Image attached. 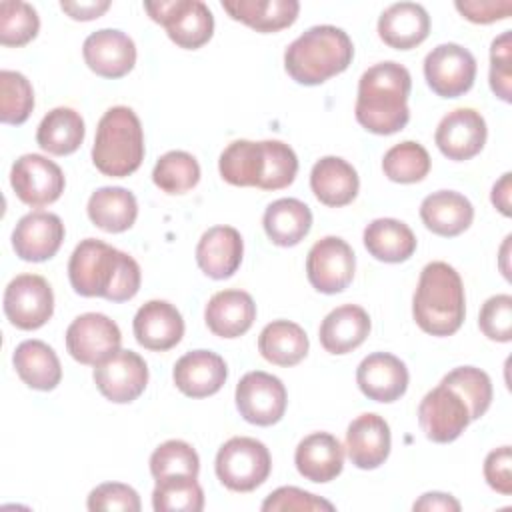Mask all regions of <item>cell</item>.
<instances>
[{
    "instance_id": "15",
    "label": "cell",
    "mask_w": 512,
    "mask_h": 512,
    "mask_svg": "<svg viewBox=\"0 0 512 512\" xmlns=\"http://www.w3.org/2000/svg\"><path fill=\"white\" fill-rule=\"evenodd\" d=\"M64 184L66 180L60 166L42 154H24L10 170L12 190L32 208L56 202L64 192Z\"/></svg>"
},
{
    "instance_id": "52",
    "label": "cell",
    "mask_w": 512,
    "mask_h": 512,
    "mask_svg": "<svg viewBox=\"0 0 512 512\" xmlns=\"http://www.w3.org/2000/svg\"><path fill=\"white\" fill-rule=\"evenodd\" d=\"M60 8L72 18V20H94L100 18L108 8H110V0H88V2H70V0H62Z\"/></svg>"
},
{
    "instance_id": "28",
    "label": "cell",
    "mask_w": 512,
    "mask_h": 512,
    "mask_svg": "<svg viewBox=\"0 0 512 512\" xmlns=\"http://www.w3.org/2000/svg\"><path fill=\"white\" fill-rule=\"evenodd\" d=\"M420 218L432 234L454 238L470 228L474 220V206L460 192L438 190L422 200Z\"/></svg>"
},
{
    "instance_id": "27",
    "label": "cell",
    "mask_w": 512,
    "mask_h": 512,
    "mask_svg": "<svg viewBox=\"0 0 512 512\" xmlns=\"http://www.w3.org/2000/svg\"><path fill=\"white\" fill-rule=\"evenodd\" d=\"M310 188L318 202L330 208L350 204L360 188L356 168L340 156L320 158L310 172Z\"/></svg>"
},
{
    "instance_id": "22",
    "label": "cell",
    "mask_w": 512,
    "mask_h": 512,
    "mask_svg": "<svg viewBox=\"0 0 512 512\" xmlns=\"http://www.w3.org/2000/svg\"><path fill=\"white\" fill-rule=\"evenodd\" d=\"M172 378L184 396L206 398L224 386L228 366L224 358L212 350H192L176 360Z\"/></svg>"
},
{
    "instance_id": "4",
    "label": "cell",
    "mask_w": 512,
    "mask_h": 512,
    "mask_svg": "<svg viewBox=\"0 0 512 512\" xmlns=\"http://www.w3.org/2000/svg\"><path fill=\"white\" fill-rule=\"evenodd\" d=\"M354 58L350 36L336 26L320 24L302 32L284 52L288 76L304 86H318L344 72Z\"/></svg>"
},
{
    "instance_id": "51",
    "label": "cell",
    "mask_w": 512,
    "mask_h": 512,
    "mask_svg": "<svg viewBox=\"0 0 512 512\" xmlns=\"http://www.w3.org/2000/svg\"><path fill=\"white\" fill-rule=\"evenodd\" d=\"M454 8L474 24H492L510 16L512 0H456Z\"/></svg>"
},
{
    "instance_id": "50",
    "label": "cell",
    "mask_w": 512,
    "mask_h": 512,
    "mask_svg": "<svg viewBox=\"0 0 512 512\" xmlns=\"http://www.w3.org/2000/svg\"><path fill=\"white\" fill-rule=\"evenodd\" d=\"M484 478L488 486L504 496L512 494V450L510 446H500L488 452L484 460Z\"/></svg>"
},
{
    "instance_id": "3",
    "label": "cell",
    "mask_w": 512,
    "mask_h": 512,
    "mask_svg": "<svg viewBox=\"0 0 512 512\" xmlns=\"http://www.w3.org/2000/svg\"><path fill=\"white\" fill-rule=\"evenodd\" d=\"M412 316L430 336H452L466 316V296L460 274L436 260L422 268L412 298Z\"/></svg>"
},
{
    "instance_id": "1",
    "label": "cell",
    "mask_w": 512,
    "mask_h": 512,
    "mask_svg": "<svg viewBox=\"0 0 512 512\" xmlns=\"http://www.w3.org/2000/svg\"><path fill=\"white\" fill-rule=\"evenodd\" d=\"M68 280L80 296L126 302L138 294L142 274L130 254L102 240L86 238L68 260Z\"/></svg>"
},
{
    "instance_id": "9",
    "label": "cell",
    "mask_w": 512,
    "mask_h": 512,
    "mask_svg": "<svg viewBox=\"0 0 512 512\" xmlns=\"http://www.w3.org/2000/svg\"><path fill=\"white\" fill-rule=\"evenodd\" d=\"M4 314L20 330L42 328L54 312V292L46 278L38 274H20L4 290Z\"/></svg>"
},
{
    "instance_id": "24",
    "label": "cell",
    "mask_w": 512,
    "mask_h": 512,
    "mask_svg": "<svg viewBox=\"0 0 512 512\" xmlns=\"http://www.w3.org/2000/svg\"><path fill=\"white\" fill-rule=\"evenodd\" d=\"M294 464L302 478L316 484L330 482L344 468V446L330 432H312L298 442Z\"/></svg>"
},
{
    "instance_id": "37",
    "label": "cell",
    "mask_w": 512,
    "mask_h": 512,
    "mask_svg": "<svg viewBox=\"0 0 512 512\" xmlns=\"http://www.w3.org/2000/svg\"><path fill=\"white\" fill-rule=\"evenodd\" d=\"M222 180L232 186H256L260 188L264 176V142L234 140L230 142L218 160Z\"/></svg>"
},
{
    "instance_id": "18",
    "label": "cell",
    "mask_w": 512,
    "mask_h": 512,
    "mask_svg": "<svg viewBox=\"0 0 512 512\" xmlns=\"http://www.w3.org/2000/svg\"><path fill=\"white\" fill-rule=\"evenodd\" d=\"M64 224L60 216L44 210L22 216L12 232V248L24 262L50 260L62 246Z\"/></svg>"
},
{
    "instance_id": "36",
    "label": "cell",
    "mask_w": 512,
    "mask_h": 512,
    "mask_svg": "<svg viewBox=\"0 0 512 512\" xmlns=\"http://www.w3.org/2000/svg\"><path fill=\"white\" fill-rule=\"evenodd\" d=\"M84 120L68 106L52 108L38 124L36 142L38 146L54 156H68L80 148L84 142Z\"/></svg>"
},
{
    "instance_id": "46",
    "label": "cell",
    "mask_w": 512,
    "mask_h": 512,
    "mask_svg": "<svg viewBox=\"0 0 512 512\" xmlns=\"http://www.w3.org/2000/svg\"><path fill=\"white\" fill-rule=\"evenodd\" d=\"M478 326L488 340L510 342L512 340V296L510 294L490 296L480 308Z\"/></svg>"
},
{
    "instance_id": "42",
    "label": "cell",
    "mask_w": 512,
    "mask_h": 512,
    "mask_svg": "<svg viewBox=\"0 0 512 512\" xmlns=\"http://www.w3.org/2000/svg\"><path fill=\"white\" fill-rule=\"evenodd\" d=\"M40 18L32 4L22 0L0 2V44L24 46L38 36Z\"/></svg>"
},
{
    "instance_id": "17",
    "label": "cell",
    "mask_w": 512,
    "mask_h": 512,
    "mask_svg": "<svg viewBox=\"0 0 512 512\" xmlns=\"http://www.w3.org/2000/svg\"><path fill=\"white\" fill-rule=\"evenodd\" d=\"M86 66L102 78H122L136 64L134 40L116 28H102L92 32L82 44Z\"/></svg>"
},
{
    "instance_id": "16",
    "label": "cell",
    "mask_w": 512,
    "mask_h": 512,
    "mask_svg": "<svg viewBox=\"0 0 512 512\" xmlns=\"http://www.w3.org/2000/svg\"><path fill=\"white\" fill-rule=\"evenodd\" d=\"M486 120L474 108H456L436 126L434 142L438 150L454 162H464L482 152L486 144Z\"/></svg>"
},
{
    "instance_id": "26",
    "label": "cell",
    "mask_w": 512,
    "mask_h": 512,
    "mask_svg": "<svg viewBox=\"0 0 512 512\" xmlns=\"http://www.w3.org/2000/svg\"><path fill=\"white\" fill-rule=\"evenodd\" d=\"M204 320L214 336L238 338L252 328L256 304L244 290H220L208 300Z\"/></svg>"
},
{
    "instance_id": "38",
    "label": "cell",
    "mask_w": 512,
    "mask_h": 512,
    "mask_svg": "<svg viewBox=\"0 0 512 512\" xmlns=\"http://www.w3.org/2000/svg\"><path fill=\"white\" fill-rule=\"evenodd\" d=\"M430 166L432 162L428 150L414 140L394 144L382 158L384 176L398 184H414L424 180L430 172Z\"/></svg>"
},
{
    "instance_id": "47",
    "label": "cell",
    "mask_w": 512,
    "mask_h": 512,
    "mask_svg": "<svg viewBox=\"0 0 512 512\" xmlns=\"http://www.w3.org/2000/svg\"><path fill=\"white\" fill-rule=\"evenodd\" d=\"M264 512H316V510H334V504L306 492L296 486H282L276 488L272 494L266 496V500L260 506Z\"/></svg>"
},
{
    "instance_id": "44",
    "label": "cell",
    "mask_w": 512,
    "mask_h": 512,
    "mask_svg": "<svg viewBox=\"0 0 512 512\" xmlns=\"http://www.w3.org/2000/svg\"><path fill=\"white\" fill-rule=\"evenodd\" d=\"M200 458L184 440H166L150 456V474L154 480L170 476H198Z\"/></svg>"
},
{
    "instance_id": "43",
    "label": "cell",
    "mask_w": 512,
    "mask_h": 512,
    "mask_svg": "<svg viewBox=\"0 0 512 512\" xmlns=\"http://www.w3.org/2000/svg\"><path fill=\"white\" fill-rule=\"evenodd\" d=\"M34 108L30 80L14 70L0 72V120L4 124H24Z\"/></svg>"
},
{
    "instance_id": "33",
    "label": "cell",
    "mask_w": 512,
    "mask_h": 512,
    "mask_svg": "<svg viewBox=\"0 0 512 512\" xmlns=\"http://www.w3.org/2000/svg\"><path fill=\"white\" fill-rule=\"evenodd\" d=\"M262 226L272 244L290 248L308 236L312 228V212L298 198H278L264 210Z\"/></svg>"
},
{
    "instance_id": "20",
    "label": "cell",
    "mask_w": 512,
    "mask_h": 512,
    "mask_svg": "<svg viewBox=\"0 0 512 512\" xmlns=\"http://www.w3.org/2000/svg\"><path fill=\"white\" fill-rule=\"evenodd\" d=\"M390 446V426L374 412L360 414L346 428L344 448L350 462L360 470H374L382 466L390 456Z\"/></svg>"
},
{
    "instance_id": "34",
    "label": "cell",
    "mask_w": 512,
    "mask_h": 512,
    "mask_svg": "<svg viewBox=\"0 0 512 512\" xmlns=\"http://www.w3.org/2000/svg\"><path fill=\"white\" fill-rule=\"evenodd\" d=\"M368 254L386 264L406 262L416 252V236L412 228L396 218H376L362 234Z\"/></svg>"
},
{
    "instance_id": "55",
    "label": "cell",
    "mask_w": 512,
    "mask_h": 512,
    "mask_svg": "<svg viewBox=\"0 0 512 512\" xmlns=\"http://www.w3.org/2000/svg\"><path fill=\"white\" fill-rule=\"evenodd\" d=\"M510 240H512V236L508 234V236L504 238L502 248H500V270H502V274H504L506 280H510V268H508V264H506V260H508V250H510Z\"/></svg>"
},
{
    "instance_id": "32",
    "label": "cell",
    "mask_w": 512,
    "mask_h": 512,
    "mask_svg": "<svg viewBox=\"0 0 512 512\" xmlns=\"http://www.w3.org/2000/svg\"><path fill=\"white\" fill-rule=\"evenodd\" d=\"M222 8L232 20L264 34L292 26L300 12L296 0H222Z\"/></svg>"
},
{
    "instance_id": "12",
    "label": "cell",
    "mask_w": 512,
    "mask_h": 512,
    "mask_svg": "<svg viewBox=\"0 0 512 512\" xmlns=\"http://www.w3.org/2000/svg\"><path fill=\"white\" fill-rule=\"evenodd\" d=\"M470 422V410L462 396L442 382L420 400L418 424L424 436L436 444L454 442Z\"/></svg>"
},
{
    "instance_id": "31",
    "label": "cell",
    "mask_w": 512,
    "mask_h": 512,
    "mask_svg": "<svg viewBox=\"0 0 512 512\" xmlns=\"http://www.w3.org/2000/svg\"><path fill=\"white\" fill-rule=\"evenodd\" d=\"M20 380L32 390H54L62 380V366L56 352L42 340H24L12 354Z\"/></svg>"
},
{
    "instance_id": "54",
    "label": "cell",
    "mask_w": 512,
    "mask_h": 512,
    "mask_svg": "<svg viewBox=\"0 0 512 512\" xmlns=\"http://www.w3.org/2000/svg\"><path fill=\"white\" fill-rule=\"evenodd\" d=\"M492 204L498 208L500 214L510 216V202H512V174L506 172L502 174V178L492 186V194H490Z\"/></svg>"
},
{
    "instance_id": "13",
    "label": "cell",
    "mask_w": 512,
    "mask_h": 512,
    "mask_svg": "<svg viewBox=\"0 0 512 512\" xmlns=\"http://www.w3.org/2000/svg\"><path fill=\"white\" fill-rule=\"evenodd\" d=\"M122 332L114 320L100 312L76 316L66 330L68 354L86 366H96L116 350H120Z\"/></svg>"
},
{
    "instance_id": "25",
    "label": "cell",
    "mask_w": 512,
    "mask_h": 512,
    "mask_svg": "<svg viewBox=\"0 0 512 512\" xmlns=\"http://www.w3.org/2000/svg\"><path fill=\"white\" fill-rule=\"evenodd\" d=\"M430 34V16L416 2H396L378 18L380 40L394 50H410Z\"/></svg>"
},
{
    "instance_id": "8",
    "label": "cell",
    "mask_w": 512,
    "mask_h": 512,
    "mask_svg": "<svg viewBox=\"0 0 512 512\" xmlns=\"http://www.w3.org/2000/svg\"><path fill=\"white\" fill-rule=\"evenodd\" d=\"M424 78L436 96L458 98L474 86L476 58L460 44H438L424 58Z\"/></svg>"
},
{
    "instance_id": "6",
    "label": "cell",
    "mask_w": 512,
    "mask_h": 512,
    "mask_svg": "<svg viewBox=\"0 0 512 512\" xmlns=\"http://www.w3.org/2000/svg\"><path fill=\"white\" fill-rule=\"evenodd\" d=\"M214 470L222 486L234 492H252L262 486L272 470V458L256 438L234 436L226 440L214 462Z\"/></svg>"
},
{
    "instance_id": "11",
    "label": "cell",
    "mask_w": 512,
    "mask_h": 512,
    "mask_svg": "<svg viewBox=\"0 0 512 512\" xmlns=\"http://www.w3.org/2000/svg\"><path fill=\"white\" fill-rule=\"evenodd\" d=\"M354 270V250L340 236H324L308 250L306 276L312 288L322 294L346 290L354 278Z\"/></svg>"
},
{
    "instance_id": "53",
    "label": "cell",
    "mask_w": 512,
    "mask_h": 512,
    "mask_svg": "<svg viewBox=\"0 0 512 512\" xmlns=\"http://www.w3.org/2000/svg\"><path fill=\"white\" fill-rule=\"evenodd\" d=\"M412 508L414 510H426V512H434V510L458 512L462 506H460V502L452 494H446V492H426V494H422L412 504Z\"/></svg>"
},
{
    "instance_id": "30",
    "label": "cell",
    "mask_w": 512,
    "mask_h": 512,
    "mask_svg": "<svg viewBox=\"0 0 512 512\" xmlns=\"http://www.w3.org/2000/svg\"><path fill=\"white\" fill-rule=\"evenodd\" d=\"M86 212L96 228L118 234L134 226L138 202L136 196L122 186H102L90 194Z\"/></svg>"
},
{
    "instance_id": "23",
    "label": "cell",
    "mask_w": 512,
    "mask_h": 512,
    "mask_svg": "<svg viewBox=\"0 0 512 512\" xmlns=\"http://www.w3.org/2000/svg\"><path fill=\"white\" fill-rule=\"evenodd\" d=\"M244 242L232 226L208 228L196 246L198 268L212 280H226L240 268Z\"/></svg>"
},
{
    "instance_id": "19",
    "label": "cell",
    "mask_w": 512,
    "mask_h": 512,
    "mask_svg": "<svg viewBox=\"0 0 512 512\" xmlns=\"http://www.w3.org/2000/svg\"><path fill=\"white\" fill-rule=\"evenodd\" d=\"M408 368L390 352L368 354L356 368V384L360 392L374 402H396L408 390Z\"/></svg>"
},
{
    "instance_id": "5",
    "label": "cell",
    "mask_w": 512,
    "mask_h": 512,
    "mask_svg": "<svg viewBox=\"0 0 512 512\" xmlns=\"http://www.w3.org/2000/svg\"><path fill=\"white\" fill-rule=\"evenodd\" d=\"M144 132L140 118L128 106H112L96 126L92 162L112 178H126L144 160Z\"/></svg>"
},
{
    "instance_id": "35",
    "label": "cell",
    "mask_w": 512,
    "mask_h": 512,
    "mask_svg": "<svg viewBox=\"0 0 512 512\" xmlns=\"http://www.w3.org/2000/svg\"><path fill=\"white\" fill-rule=\"evenodd\" d=\"M310 342L304 328L290 320H272L258 336V352L276 366H296L308 354Z\"/></svg>"
},
{
    "instance_id": "39",
    "label": "cell",
    "mask_w": 512,
    "mask_h": 512,
    "mask_svg": "<svg viewBox=\"0 0 512 512\" xmlns=\"http://www.w3.org/2000/svg\"><path fill=\"white\" fill-rule=\"evenodd\" d=\"M152 508L156 512H200L204 508V490L196 476H170L156 480L152 490Z\"/></svg>"
},
{
    "instance_id": "40",
    "label": "cell",
    "mask_w": 512,
    "mask_h": 512,
    "mask_svg": "<svg viewBox=\"0 0 512 512\" xmlns=\"http://www.w3.org/2000/svg\"><path fill=\"white\" fill-rule=\"evenodd\" d=\"M152 180L166 194H186L200 180V164L184 150H170L156 160Z\"/></svg>"
},
{
    "instance_id": "41",
    "label": "cell",
    "mask_w": 512,
    "mask_h": 512,
    "mask_svg": "<svg viewBox=\"0 0 512 512\" xmlns=\"http://www.w3.org/2000/svg\"><path fill=\"white\" fill-rule=\"evenodd\" d=\"M442 384L456 390L470 410V418L478 420L492 404L490 376L476 366H458L442 378Z\"/></svg>"
},
{
    "instance_id": "21",
    "label": "cell",
    "mask_w": 512,
    "mask_h": 512,
    "mask_svg": "<svg viewBox=\"0 0 512 512\" xmlns=\"http://www.w3.org/2000/svg\"><path fill=\"white\" fill-rule=\"evenodd\" d=\"M136 342L152 352L174 348L184 336V320L178 308L166 300H148L132 322Z\"/></svg>"
},
{
    "instance_id": "10",
    "label": "cell",
    "mask_w": 512,
    "mask_h": 512,
    "mask_svg": "<svg viewBox=\"0 0 512 512\" xmlns=\"http://www.w3.org/2000/svg\"><path fill=\"white\" fill-rule=\"evenodd\" d=\"M236 408L240 416L256 426H272L282 420L288 404L286 386L278 376L262 370L246 372L236 384Z\"/></svg>"
},
{
    "instance_id": "48",
    "label": "cell",
    "mask_w": 512,
    "mask_h": 512,
    "mask_svg": "<svg viewBox=\"0 0 512 512\" xmlns=\"http://www.w3.org/2000/svg\"><path fill=\"white\" fill-rule=\"evenodd\" d=\"M510 80H512V32L506 30L492 40L490 46V88L492 92L510 102Z\"/></svg>"
},
{
    "instance_id": "45",
    "label": "cell",
    "mask_w": 512,
    "mask_h": 512,
    "mask_svg": "<svg viewBox=\"0 0 512 512\" xmlns=\"http://www.w3.org/2000/svg\"><path fill=\"white\" fill-rule=\"evenodd\" d=\"M264 142V176L260 190H282L290 186L298 174V156L282 140Z\"/></svg>"
},
{
    "instance_id": "2",
    "label": "cell",
    "mask_w": 512,
    "mask_h": 512,
    "mask_svg": "<svg viewBox=\"0 0 512 512\" xmlns=\"http://www.w3.org/2000/svg\"><path fill=\"white\" fill-rule=\"evenodd\" d=\"M412 88L410 72L392 60L370 66L358 80L354 114L358 124L380 136L400 132L408 120V96Z\"/></svg>"
},
{
    "instance_id": "7",
    "label": "cell",
    "mask_w": 512,
    "mask_h": 512,
    "mask_svg": "<svg viewBox=\"0 0 512 512\" xmlns=\"http://www.w3.org/2000/svg\"><path fill=\"white\" fill-rule=\"evenodd\" d=\"M144 10L184 50L202 48L214 34V16L202 0L144 2Z\"/></svg>"
},
{
    "instance_id": "14",
    "label": "cell",
    "mask_w": 512,
    "mask_h": 512,
    "mask_svg": "<svg viewBox=\"0 0 512 512\" xmlns=\"http://www.w3.org/2000/svg\"><path fill=\"white\" fill-rule=\"evenodd\" d=\"M94 382L100 394L114 404L134 402L148 384V366L134 350H116L94 366Z\"/></svg>"
},
{
    "instance_id": "29",
    "label": "cell",
    "mask_w": 512,
    "mask_h": 512,
    "mask_svg": "<svg viewBox=\"0 0 512 512\" xmlns=\"http://www.w3.org/2000/svg\"><path fill=\"white\" fill-rule=\"evenodd\" d=\"M370 316L358 304H342L326 314L318 338L326 352L348 354L356 350L370 334Z\"/></svg>"
},
{
    "instance_id": "49",
    "label": "cell",
    "mask_w": 512,
    "mask_h": 512,
    "mask_svg": "<svg viewBox=\"0 0 512 512\" xmlns=\"http://www.w3.org/2000/svg\"><path fill=\"white\" fill-rule=\"evenodd\" d=\"M88 510L100 512V510H124V512H138L140 510V496L138 492L122 482H104L96 486L88 494L86 502Z\"/></svg>"
}]
</instances>
